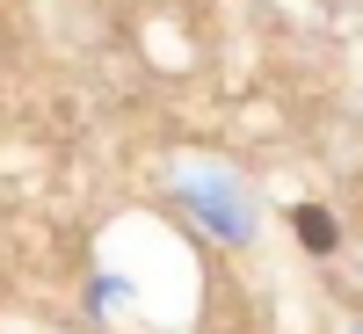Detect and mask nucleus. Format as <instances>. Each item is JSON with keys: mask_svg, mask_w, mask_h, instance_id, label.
<instances>
[{"mask_svg": "<svg viewBox=\"0 0 363 334\" xmlns=\"http://www.w3.org/2000/svg\"><path fill=\"white\" fill-rule=\"evenodd\" d=\"M298 233H306V247H313V255H335V226H327V211L306 204V211H298Z\"/></svg>", "mask_w": 363, "mask_h": 334, "instance_id": "obj_1", "label": "nucleus"}]
</instances>
